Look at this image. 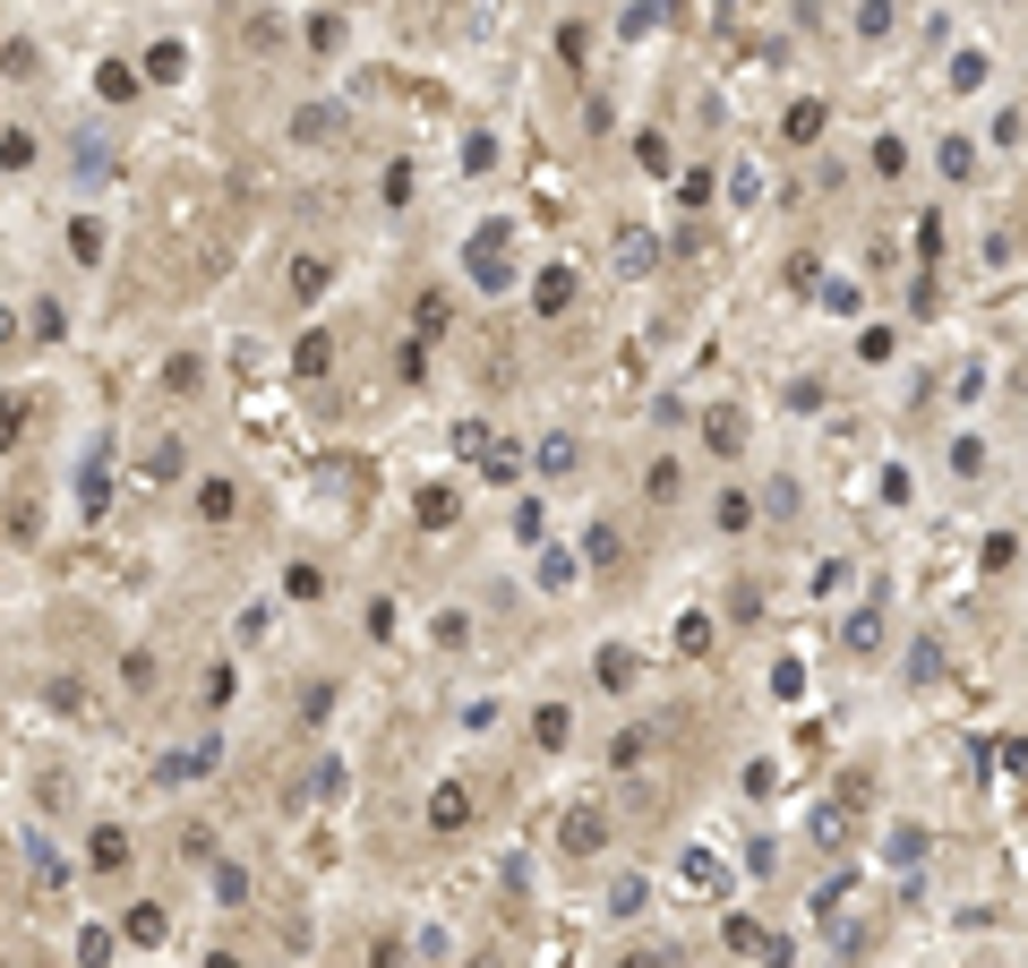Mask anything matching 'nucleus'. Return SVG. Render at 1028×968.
I'll return each instance as SVG.
<instances>
[{
    "label": "nucleus",
    "mask_w": 1028,
    "mask_h": 968,
    "mask_svg": "<svg viewBox=\"0 0 1028 968\" xmlns=\"http://www.w3.org/2000/svg\"><path fill=\"white\" fill-rule=\"evenodd\" d=\"M86 857H95L103 874H121V866H128V832H121V823H95V840H86Z\"/></svg>",
    "instance_id": "obj_1"
},
{
    "label": "nucleus",
    "mask_w": 1028,
    "mask_h": 968,
    "mask_svg": "<svg viewBox=\"0 0 1028 968\" xmlns=\"http://www.w3.org/2000/svg\"><path fill=\"white\" fill-rule=\"evenodd\" d=\"M197 515H206V523H224V515H232V481H224V472L197 488Z\"/></svg>",
    "instance_id": "obj_5"
},
{
    "label": "nucleus",
    "mask_w": 1028,
    "mask_h": 968,
    "mask_svg": "<svg viewBox=\"0 0 1028 968\" xmlns=\"http://www.w3.org/2000/svg\"><path fill=\"white\" fill-rule=\"evenodd\" d=\"M112 951H121L112 926H86V935H78V968H112Z\"/></svg>",
    "instance_id": "obj_2"
},
{
    "label": "nucleus",
    "mask_w": 1028,
    "mask_h": 968,
    "mask_svg": "<svg viewBox=\"0 0 1028 968\" xmlns=\"http://www.w3.org/2000/svg\"><path fill=\"white\" fill-rule=\"evenodd\" d=\"M9 334H18V318H9V309H0V343H9Z\"/></svg>",
    "instance_id": "obj_8"
},
{
    "label": "nucleus",
    "mask_w": 1028,
    "mask_h": 968,
    "mask_svg": "<svg viewBox=\"0 0 1028 968\" xmlns=\"http://www.w3.org/2000/svg\"><path fill=\"white\" fill-rule=\"evenodd\" d=\"M215 900H224V908L249 900V866H224V874H215Z\"/></svg>",
    "instance_id": "obj_7"
},
{
    "label": "nucleus",
    "mask_w": 1028,
    "mask_h": 968,
    "mask_svg": "<svg viewBox=\"0 0 1028 968\" xmlns=\"http://www.w3.org/2000/svg\"><path fill=\"white\" fill-rule=\"evenodd\" d=\"M0 968H34V960H0Z\"/></svg>",
    "instance_id": "obj_9"
},
{
    "label": "nucleus",
    "mask_w": 1028,
    "mask_h": 968,
    "mask_svg": "<svg viewBox=\"0 0 1028 968\" xmlns=\"http://www.w3.org/2000/svg\"><path fill=\"white\" fill-rule=\"evenodd\" d=\"M429 823H438V832H463V789H438V797H429Z\"/></svg>",
    "instance_id": "obj_6"
},
{
    "label": "nucleus",
    "mask_w": 1028,
    "mask_h": 968,
    "mask_svg": "<svg viewBox=\"0 0 1028 968\" xmlns=\"http://www.w3.org/2000/svg\"><path fill=\"white\" fill-rule=\"evenodd\" d=\"M181 69H189V52H181V43H155V52H146V78H155V86H172Z\"/></svg>",
    "instance_id": "obj_3"
},
{
    "label": "nucleus",
    "mask_w": 1028,
    "mask_h": 968,
    "mask_svg": "<svg viewBox=\"0 0 1028 968\" xmlns=\"http://www.w3.org/2000/svg\"><path fill=\"white\" fill-rule=\"evenodd\" d=\"M326 369H335V334H309L300 343V378H326Z\"/></svg>",
    "instance_id": "obj_4"
}]
</instances>
